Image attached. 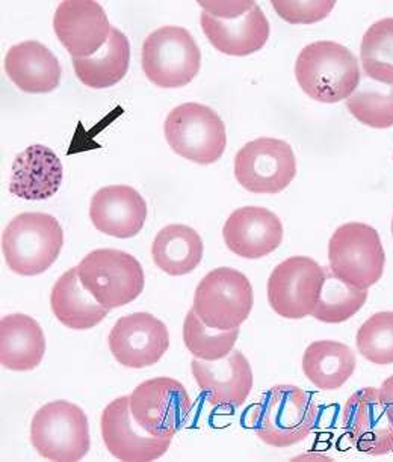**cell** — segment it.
<instances>
[{"label":"cell","mask_w":393,"mask_h":462,"mask_svg":"<svg viewBox=\"0 0 393 462\" xmlns=\"http://www.w3.org/2000/svg\"><path fill=\"white\" fill-rule=\"evenodd\" d=\"M108 343L121 365L145 369L156 365L168 351L170 333L167 325L150 313H134L117 320Z\"/></svg>","instance_id":"cell-15"},{"label":"cell","mask_w":393,"mask_h":462,"mask_svg":"<svg viewBox=\"0 0 393 462\" xmlns=\"http://www.w3.org/2000/svg\"><path fill=\"white\" fill-rule=\"evenodd\" d=\"M324 286L312 316L324 324H342L361 310L368 300V291L343 282L330 268H324Z\"/></svg>","instance_id":"cell-28"},{"label":"cell","mask_w":393,"mask_h":462,"mask_svg":"<svg viewBox=\"0 0 393 462\" xmlns=\"http://www.w3.org/2000/svg\"><path fill=\"white\" fill-rule=\"evenodd\" d=\"M200 22L209 42L226 55H251L268 42V20L259 5L236 19H217L203 11Z\"/></svg>","instance_id":"cell-21"},{"label":"cell","mask_w":393,"mask_h":462,"mask_svg":"<svg viewBox=\"0 0 393 462\" xmlns=\"http://www.w3.org/2000/svg\"><path fill=\"white\" fill-rule=\"evenodd\" d=\"M324 282V268L313 259L303 255L291 257L269 275V305L282 318L303 319L313 313Z\"/></svg>","instance_id":"cell-12"},{"label":"cell","mask_w":393,"mask_h":462,"mask_svg":"<svg viewBox=\"0 0 393 462\" xmlns=\"http://www.w3.org/2000/svg\"><path fill=\"white\" fill-rule=\"evenodd\" d=\"M295 176V154L282 139H255L236 154V180L253 194H278L291 185Z\"/></svg>","instance_id":"cell-10"},{"label":"cell","mask_w":393,"mask_h":462,"mask_svg":"<svg viewBox=\"0 0 393 462\" xmlns=\"http://www.w3.org/2000/svg\"><path fill=\"white\" fill-rule=\"evenodd\" d=\"M226 246L242 259H262L283 241L280 217L268 208L247 206L231 213L222 228Z\"/></svg>","instance_id":"cell-18"},{"label":"cell","mask_w":393,"mask_h":462,"mask_svg":"<svg viewBox=\"0 0 393 462\" xmlns=\"http://www.w3.org/2000/svg\"><path fill=\"white\" fill-rule=\"evenodd\" d=\"M379 396L383 399L384 405L388 410V414L392 416L393 419V374L392 376H388L383 383H381V387H379Z\"/></svg>","instance_id":"cell-35"},{"label":"cell","mask_w":393,"mask_h":462,"mask_svg":"<svg viewBox=\"0 0 393 462\" xmlns=\"http://www.w3.org/2000/svg\"><path fill=\"white\" fill-rule=\"evenodd\" d=\"M295 76L301 89L321 103H339L351 97L361 80L356 56L334 42L305 46L296 60Z\"/></svg>","instance_id":"cell-2"},{"label":"cell","mask_w":393,"mask_h":462,"mask_svg":"<svg viewBox=\"0 0 393 462\" xmlns=\"http://www.w3.org/2000/svg\"><path fill=\"white\" fill-rule=\"evenodd\" d=\"M342 425L359 452L370 457L393 452V419L379 389L365 387L352 394L343 408Z\"/></svg>","instance_id":"cell-14"},{"label":"cell","mask_w":393,"mask_h":462,"mask_svg":"<svg viewBox=\"0 0 393 462\" xmlns=\"http://www.w3.org/2000/svg\"><path fill=\"white\" fill-rule=\"evenodd\" d=\"M89 217L94 226L108 236L130 239L143 230L147 219V203L130 186H107L93 195Z\"/></svg>","instance_id":"cell-19"},{"label":"cell","mask_w":393,"mask_h":462,"mask_svg":"<svg viewBox=\"0 0 393 462\" xmlns=\"http://www.w3.org/2000/svg\"><path fill=\"white\" fill-rule=\"evenodd\" d=\"M191 370L213 407H241L253 389V370L241 351H231L217 361L195 358Z\"/></svg>","instance_id":"cell-17"},{"label":"cell","mask_w":393,"mask_h":462,"mask_svg":"<svg viewBox=\"0 0 393 462\" xmlns=\"http://www.w3.org/2000/svg\"><path fill=\"white\" fill-rule=\"evenodd\" d=\"M53 28L61 44L73 58L96 55L111 35L107 13L98 2H61L53 17Z\"/></svg>","instance_id":"cell-16"},{"label":"cell","mask_w":393,"mask_h":462,"mask_svg":"<svg viewBox=\"0 0 393 462\" xmlns=\"http://www.w3.org/2000/svg\"><path fill=\"white\" fill-rule=\"evenodd\" d=\"M62 177V163L56 152L42 143H35L15 158L10 192L28 201H42L60 190Z\"/></svg>","instance_id":"cell-20"},{"label":"cell","mask_w":393,"mask_h":462,"mask_svg":"<svg viewBox=\"0 0 393 462\" xmlns=\"http://www.w3.org/2000/svg\"><path fill=\"white\" fill-rule=\"evenodd\" d=\"M354 118L372 129H388L393 125V85L379 84L361 76L360 85L347 100Z\"/></svg>","instance_id":"cell-29"},{"label":"cell","mask_w":393,"mask_h":462,"mask_svg":"<svg viewBox=\"0 0 393 462\" xmlns=\"http://www.w3.org/2000/svg\"><path fill=\"white\" fill-rule=\"evenodd\" d=\"M10 79L24 93L46 94L58 88L60 60L38 42H24L11 47L5 58Z\"/></svg>","instance_id":"cell-22"},{"label":"cell","mask_w":393,"mask_h":462,"mask_svg":"<svg viewBox=\"0 0 393 462\" xmlns=\"http://www.w3.org/2000/svg\"><path fill=\"white\" fill-rule=\"evenodd\" d=\"M392 235H393V219H392Z\"/></svg>","instance_id":"cell-36"},{"label":"cell","mask_w":393,"mask_h":462,"mask_svg":"<svg viewBox=\"0 0 393 462\" xmlns=\"http://www.w3.org/2000/svg\"><path fill=\"white\" fill-rule=\"evenodd\" d=\"M46 337L37 320L26 315L0 320V365L14 372H29L42 365Z\"/></svg>","instance_id":"cell-23"},{"label":"cell","mask_w":393,"mask_h":462,"mask_svg":"<svg viewBox=\"0 0 393 462\" xmlns=\"http://www.w3.org/2000/svg\"><path fill=\"white\" fill-rule=\"evenodd\" d=\"M360 60L365 76L379 84L393 85V19L372 24L361 40Z\"/></svg>","instance_id":"cell-30"},{"label":"cell","mask_w":393,"mask_h":462,"mask_svg":"<svg viewBox=\"0 0 393 462\" xmlns=\"http://www.w3.org/2000/svg\"><path fill=\"white\" fill-rule=\"evenodd\" d=\"M200 65L201 51L185 28L164 26L144 42V73L156 87H185L199 74Z\"/></svg>","instance_id":"cell-9"},{"label":"cell","mask_w":393,"mask_h":462,"mask_svg":"<svg viewBox=\"0 0 393 462\" xmlns=\"http://www.w3.org/2000/svg\"><path fill=\"white\" fill-rule=\"evenodd\" d=\"M329 262L339 280L368 291L381 280L386 264L379 231L361 222L339 226L330 237Z\"/></svg>","instance_id":"cell-4"},{"label":"cell","mask_w":393,"mask_h":462,"mask_svg":"<svg viewBox=\"0 0 393 462\" xmlns=\"http://www.w3.org/2000/svg\"><path fill=\"white\" fill-rule=\"evenodd\" d=\"M204 13L217 19H236L247 14L257 4L255 2H199Z\"/></svg>","instance_id":"cell-34"},{"label":"cell","mask_w":393,"mask_h":462,"mask_svg":"<svg viewBox=\"0 0 393 462\" xmlns=\"http://www.w3.org/2000/svg\"><path fill=\"white\" fill-rule=\"evenodd\" d=\"M356 365L351 347L334 340L310 343L303 356L305 378L323 392L341 389L351 378Z\"/></svg>","instance_id":"cell-25"},{"label":"cell","mask_w":393,"mask_h":462,"mask_svg":"<svg viewBox=\"0 0 393 462\" xmlns=\"http://www.w3.org/2000/svg\"><path fill=\"white\" fill-rule=\"evenodd\" d=\"M130 62V44L125 33L112 28L107 44L89 58H73L74 73L89 88H109L125 78Z\"/></svg>","instance_id":"cell-27"},{"label":"cell","mask_w":393,"mask_h":462,"mask_svg":"<svg viewBox=\"0 0 393 462\" xmlns=\"http://www.w3.org/2000/svg\"><path fill=\"white\" fill-rule=\"evenodd\" d=\"M238 336H239V328L230 329V331L209 328L208 325H204L203 320L197 316L194 309L188 311L183 322L185 346L199 360L217 361L229 356L235 347Z\"/></svg>","instance_id":"cell-31"},{"label":"cell","mask_w":393,"mask_h":462,"mask_svg":"<svg viewBox=\"0 0 393 462\" xmlns=\"http://www.w3.org/2000/svg\"><path fill=\"white\" fill-rule=\"evenodd\" d=\"M79 278L108 310L136 300L144 291V271L134 255L120 250H96L78 266Z\"/></svg>","instance_id":"cell-8"},{"label":"cell","mask_w":393,"mask_h":462,"mask_svg":"<svg viewBox=\"0 0 393 462\" xmlns=\"http://www.w3.org/2000/svg\"><path fill=\"white\" fill-rule=\"evenodd\" d=\"M248 426L265 444L285 448L304 441L318 425V405L295 385H274L248 410Z\"/></svg>","instance_id":"cell-1"},{"label":"cell","mask_w":393,"mask_h":462,"mask_svg":"<svg viewBox=\"0 0 393 462\" xmlns=\"http://www.w3.org/2000/svg\"><path fill=\"white\" fill-rule=\"evenodd\" d=\"M53 315L70 329H89L108 316V309L98 304L79 278L78 268L61 275L51 289Z\"/></svg>","instance_id":"cell-24"},{"label":"cell","mask_w":393,"mask_h":462,"mask_svg":"<svg viewBox=\"0 0 393 462\" xmlns=\"http://www.w3.org/2000/svg\"><path fill=\"white\" fill-rule=\"evenodd\" d=\"M203 250V241L194 228L172 224L157 233L153 241L152 255L161 271L172 277H182L201 263Z\"/></svg>","instance_id":"cell-26"},{"label":"cell","mask_w":393,"mask_h":462,"mask_svg":"<svg viewBox=\"0 0 393 462\" xmlns=\"http://www.w3.org/2000/svg\"><path fill=\"white\" fill-rule=\"evenodd\" d=\"M130 410L148 434L173 439L185 426L192 403L179 381L161 376L139 383L130 394Z\"/></svg>","instance_id":"cell-11"},{"label":"cell","mask_w":393,"mask_h":462,"mask_svg":"<svg viewBox=\"0 0 393 462\" xmlns=\"http://www.w3.org/2000/svg\"><path fill=\"white\" fill-rule=\"evenodd\" d=\"M64 231L47 213H20L2 235V251L13 273L33 277L46 273L60 257Z\"/></svg>","instance_id":"cell-3"},{"label":"cell","mask_w":393,"mask_h":462,"mask_svg":"<svg viewBox=\"0 0 393 462\" xmlns=\"http://www.w3.org/2000/svg\"><path fill=\"white\" fill-rule=\"evenodd\" d=\"M334 2H273L274 10L283 20L291 24L316 23L325 19L333 10Z\"/></svg>","instance_id":"cell-33"},{"label":"cell","mask_w":393,"mask_h":462,"mask_svg":"<svg viewBox=\"0 0 393 462\" xmlns=\"http://www.w3.org/2000/svg\"><path fill=\"white\" fill-rule=\"evenodd\" d=\"M31 443L49 461H80L91 448L84 410L69 401L46 403L33 416Z\"/></svg>","instance_id":"cell-5"},{"label":"cell","mask_w":393,"mask_h":462,"mask_svg":"<svg viewBox=\"0 0 393 462\" xmlns=\"http://www.w3.org/2000/svg\"><path fill=\"white\" fill-rule=\"evenodd\" d=\"M357 349L372 365H393V311L370 316L356 336Z\"/></svg>","instance_id":"cell-32"},{"label":"cell","mask_w":393,"mask_h":462,"mask_svg":"<svg viewBox=\"0 0 393 462\" xmlns=\"http://www.w3.org/2000/svg\"><path fill=\"white\" fill-rule=\"evenodd\" d=\"M164 132L173 152L199 165L217 162L227 147L226 125L217 112L200 103L174 107Z\"/></svg>","instance_id":"cell-6"},{"label":"cell","mask_w":393,"mask_h":462,"mask_svg":"<svg viewBox=\"0 0 393 462\" xmlns=\"http://www.w3.org/2000/svg\"><path fill=\"white\" fill-rule=\"evenodd\" d=\"M100 430L103 443L118 461H154L172 446L170 437H154L136 423L130 410V396H121L103 410Z\"/></svg>","instance_id":"cell-13"},{"label":"cell","mask_w":393,"mask_h":462,"mask_svg":"<svg viewBox=\"0 0 393 462\" xmlns=\"http://www.w3.org/2000/svg\"><path fill=\"white\" fill-rule=\"evenodd\" d=\"M253 304L250 280L236 269H213L195 289L194 311L209 328H239L248 319Z\"/></svg>","instance_id":"cell-7"}]
</instances>
